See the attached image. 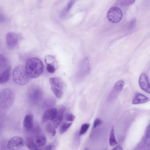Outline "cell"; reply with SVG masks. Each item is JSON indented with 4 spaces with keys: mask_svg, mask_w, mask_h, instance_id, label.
<instances>
[{
    "mask_svg": "<svg viewBox=\"0 0 150 150\" xmlns=\"http://www.w3.org/2000/svg\"><path fill=\"white\" fill-rule=\"evenodd\" d=\"M124 85V81L122 80L118 81L115 84L108 97L110 100L114 99L122 90Z\"/></svg>",
    "mask_w": 150,
    "mask_h": 150,
    "instance_id": "obj_10",
    "label": "cell"
},
{
    "mask_svg": "<svg viewBox=\"0 0 150 150\" xmlns=\"http://www.w3.org/2000/svg\"><path fill=\"white\" fill-rule=\"evenodd\" d=\"M72 124V122L63 123L59 128V133L62 134L65 132L70 127Z\"/></svg>",
    "mask_w": 150,
    "mask_h": 150,
    "instance_id": "obj_23",
    "label": "cell"
},
{
    "mask_svg": "<svg viewBox=\"0 0 150 150\" xmlns=\"http://www.w3.org/2000/svg\"><path fill=\"white\" fill-rule=\"evenodd\" d=\"M23 125L27 131H32L33 128V117L32 115L29 114L25 115L24 119Z\"/></svg>",
    "mask_w": 150,
    "mask_h": 150,
    "instance_id": "obj_13",
    "label": "cell"
},
{
    "mask_svg": "<svg viewBox=\"0 0 150 150\" xmlns=\"http://www.w3.org/2000/svg\"><path fill=\"white\" fill-rule=\"evenodd\" d=\"M55 103V100L52 97L48 98L46 99L43 104V107L45 108H50L54 106Z\"/></svg>",
    "mask_w": 150,
    "mask_h": 150,
    "instance_id": "obj_18",
    "label": "cell"
},
{
    "mask_svg": "<svg viewBox=\"0 0 150 150\" xmlns=\"http://www.w3.org/2000/svg\"><path fill=\"white\" fill-rule=\"evenodd\" d=\"M75 2V0H71L69 1L67 6L61 11L60 14V17L61 18H64L66 16Z\"/></svg>",
    "mask_w": 150,
    "mask_h": 150,
    "instance_id": "obj_17",
    "label": "cell"
},
{
    "mask_svg": "<svg viewBox=\"0 0 150 150\" xmlns=\"http://www.w3.org/2000/svg\"><path fill=\"white\" fill-rule=\"evenodd\" d=\"M135 0H117L116 3L119 6H127L133 4Z\"/></svg>",
    "mask_w": 150,
    "mask_h": 150,
    "instance_id": "obj_22",
    "label": "cell"
},
{
    "mask_svg": "<svg viewBox=\"0 0 150 150\" xmlns=\"http://www.w3.org/2000/svg\"><path fill=\"white\" fill-rule=\"evenodd\" d=\"M89 126L90 124L88 123H85L83 124L79 131V135H81L84 134L88 130Z\"/></svg>",
    "mask_w": 150,
    "mask_h": 150,
    "instance_id": "obj_24",
    "label": "cell"
},
{
    "mask_svg": "<svg viewBox=\"0 0 150 150\" xmlns=\"http://www.w3.org/2000/svg\"><path fill=\"white\" fill-rule=\"evenodd\" d=\"M102 123L101 120L97 118L94 121L93 126V128H95L98 126L100 125Z\"/></svg>",
    "mask_w": 150,
    "mask_h": 150,
    "instance_id": "obj_27",
    "label": "cell"
},
{
    "mask_svg": "<svg viewBox=\"0 0 150 150\" xmlns=\"http://www.w3.org/2000/svg\"><path fill=\"white\" fill-rule=\"evenodd\" d=\"M46 142L45 137L43 135H36L28 138L26 141L27 147L30 149H40L39 147L44 145Z\"/></svg>",
    "mask_w": 150,
    "mask_h": 150,
    "instance_id": "obj_6",
    "label": "cell"
},
{
    "mask_svg": "<svg viewBox=\"0 0 150 150\" xmlns=\"http://www.w3.org/2000/svg\"><path fill=\"white\" fill-rule=\"evenodd\" d=\"M107 16L108 19L110 22L117 23L121 20L122 17V13L119 8L113 6L110 8L108 11Z\"/></svg>",
    "mask_w": 150,
    "mask_h": 150,
    "instance_id": "obj_7",
    "label": "cell"
},
{
    "mask_svg": "<svg viewBox=\"0 0 150 150\" xmlns=\"http://www.w3.org/2000/svg\"><path fill=\"white\" fill-rule=\"evenodd\" d=\"M46 69L47 71L51 73H53L55 71L56 69L53 64H47Z\"/></svg>",
    "mask_w": 150,
    "mask_h": 150,
    "instance_id": "obj_25",
    "label": "cell"
},
{
    "mask_svg": "<svg viewBox=\"0 0 150 150\" xmlns=\"http://www.w3.org/2000/svg\"><path fill=\"white\" fill-rule=\"evenodd\" d=\"M44 96L43 92L41 88L36 85H32L28 88L27 96L31 103L37 105L42 100Z\"/></svg>",
    "mask_w": 150,
    "mask_h": 150,
    "instance_id": "obj_3",
    "label": "cell"
},
{
    "mask_svg": "<svg viewBox=\"0 0 150 150\" xmlns=\"http://www.w3.org/2000/svg\"><path fill=\"white\" fill-rule=\"evenodd\" d=\"M24 144L25 142L22 137L15 136L8 141L7 143V147L9 149H18L23 147Z\"/></svg>",
    "mask_w": 150,
    "mask_h": 150,
    "instance_id": "obj_8",
    "label": "cell"
},
{
    "mask_svg": "<svg viewBox=\"0 0 150 150\" xmlns=\"http://www.w3.org/2000/svg\"><path fill=\"white\" fill-rule=\"evenodd\" d=\"M136 22V19L135 18H133L131 20L129 24V27L130 29H132L133 28Z\"/></svg>",
    "mask_w": 150,
    "mask_h": 150,
    "instance_id": "obj_28",
    "label": "cell"
},
{
    "mask_svg": "<svg viewBox=\"0 0 150 150\" xmlns=\"http://www.w3.org/2000/svg\"><path fill=\"white\" fill-rule=\"evenodd\" d=\"M49 82L51 89L56 96L58 99L61 98L64 93L65 84L61 78L57 77H52L50 78Z\"/></svg>",
    "mask_w": 150,
    "mask_h": 150,
    "instance_id": "obj_5",
    "label": "cell"
},
{
    "mask_svg": "<svg viewBox=\"0 0 150 150\" xmlns=\"http://www.w3.org/2000/svg\"><path fill=\"white\" fill-rule=\"evenodd\" d=\"M6 41L7 45L9 48L11 49L14 48L18 44V36L13 32H9L6 35Z\"/></svg>",
    "mask_w": 150,
    "mask_h": 150,
    "instance_id": "obj_9",
    "label": "cell"
},
{
    "mask_svg": "<svg viewBox=\"0 0 150 150\" xmlns=\"http://www.w3.org/2000/svg\"><path fill=\"white\" fill-rule=\"evenodd\" d=\"M11 68L8 67L0 72V84L6 83L8 81L11 74Z\"/></svg>",
    "mask_w": 150,
    "mask_h": 150,
    "instance_id": "obj_16",
    "label": "cell"
},
{
    "mask_svg": "<svg viewBox=\"0 0 150 150\" xmlns=\"http://www.w3.org/2000/svg\"><path fill=\"white\" fill-rule=\"evenodd\" d=\"M65 107L62 106L57 110V114L55 118L53 120V125L57 128L58 127L63 120Z\"/></svg>",
    "mask_w": 150,
    "mask_h": 150,
    "instance_id": "obj_15",
    "label": "cell"
},
{
    "mask_svg": "<svg viewBox=\"0 0 150 150\" xmlns=\"http://www.w3.org/2000/svg\"><path fill=\"white\" fill-rule=\"evenodd\" d=\"M55 127L54 125L50 122H47L45 126L46 132L51 134L52 137H54L56 134V131Z\"/></svg>",
    "mask_w": 150,
    "mask_h": 150,
    "instance_id": "obj_19",
    "label": "cell"
},
{
    "mask_svg": "<svg viewBox=\"0 0 150 150\" xmlns=\"http://www.w3.org/2000/svg\"><path fill=\"white\" fill-rule=\"evenodd\" d=\"M14 100L13 92L9 88H6L0 92V107L2 109H9L12 105Z\"/></svg>",
    "mask_w": 150,
    "mask_h": 150,
    "instance_id": "obj_4",
    "label": "cell"
},
{
    "mask_svg": "<svg viewBox=\"0 0 150 150\" xmlns=\"http://www.w3.org/2000/svg\"><path fill=\"white\" fill-rule=\"evenodd\" d=\"M6 20V18L4 15L1 13H0V23H3Z\"/></svg>",
    "mask_w": 150,
    "mask_h": 150,
    "instance_id": "obj_29",
    "label": "cell"
},
{
    "mask_svg": "<svg viewBox=\"0 0 150 150\" xmlns=\"http://www.w3.org/2000/svg\"><path fill=\"white\" fill-rule=\"evenodd\" d=\"M75 116L71 113H67L65 116V119L68 121L72 122L74 120Z\"/></svg>",
    "mask_w": 150,
    "mask_h": 150,
    "instance_id": "obj_26",
    "label": "cell"
},
{
    "mask_svg": "<svg viewBox=\"0 0 150 150\" xmlns=\"http://www.w3.org/2000/svg\"><path fill=\"white\" fill-rule=\"evenodd\" d=\"M150 100L149 98L144 95L139 93H136L132 101L133 104H138L146 103Z\"/></svg>",
    "mask_w": 150,
    "mask_h": 150,
    "instance_id": "obj_14",
    "label": "cell"
},
{
    "mask_svg": "<svg viewBox=\"0 0 150 150\" xmlns=\"http://www.w3.org/2000/svg\"><path fill=\"white\" fill-rule=\"evenodd\" d=\"M139 83L140 87L142 90L149 94L150 93V85L147 77L145 74H142L140 76Z\"/></svg>",
    "mask_w": 150,
    "mask_h": 150,
    "instance_id": "obj_12",
    "label": "cell"
},
{
    "mask_svg": "<svg viewBox=\"0 0 150 150\" xmlns=\"http://www.w3.org/2000/svg\"><path fill=\"white\" fill-rule=\"evenodd\" d=\"M53 148V145L52 144H48L47 146H46L44 148V149L45 150H51Z\"/></svg>",
    "mask_w": 150,
    "mask_h": 150,
    "instance_id": "obj_30",
    "label": "cell"
},
{
    "mask_svg": "<svg viewBox=\"0 0 150 150\" xmlns=\"http://www.w3.org/2000/svg\"><path fill=\"white\" fill-rule=\"evenodd\" d=\"M12 77L14 82L21 86L26 85L31 79L26 72L25 67L21 66H17L14 69Z\"/></svg>",
    "mask_w": 150,
    "mask_h": 150,
    "instance_id": "obj_2",
    "label": "cell"
},
{
    "mask_svg": "<svg viewBox=\"0 0 150 150\" xmlns=\"http://www.w3.org/2000/svg\"><path fill=\"white\" fill-rule=\"evenodd\" d=\"M7 63L6 59L5 56L0 54V72L6 69Z\"/></svg>",
    "mask_w": 150,
    "mask_h": 150,
    "instance_id": "obj_21",
    "label": "cell"
},
{
    "mask_svg": "<svg viewBox=\"0 0 150 150\" xmlns=\"http://www.w3.org/2000/svg\"><path fill=\"white\" fill-rule=\"evenodd\" d=\"M109 143L110 145L111 146H114L117 144L115 138L114 128L113 127H112L110 132Z\"/></svg>",
    "mask_w": 150,
    "mask_h": 150,
    "instance_id": "obj_20",
    "label": "cell"
},
{
    "mask_svg": "<svg viewBox=\"0 0 150 150\" xmlns=\"http://www.w3.org/2000/svg\"><path fill=\"white\" fill-rule=\"evenodd\" d=\"M26 72L30 79L36 78L40 76L44 70L42 62L39 59L33 57L27 61L25 67Z\"/></svg>",
    "mask_w": 150,
    "mask_h": 150,
    "instance_id": "obj_1",
    "label": "cell"
},
{
    "mask_svg": "<svg viewBox=\"0 0 150 150\" xmlns=\"http://www.w3.org/2000/svg\"><path fill=\"white\" fill-rule=\"evenodd\" d=\"M57 110L56 108H48L44 112L42 117V121L44 122L48 121H53L56 117Z\"/></svg>",
    "mask_w": 150,
    "mask_h": 150,
    "instance_id": "obj_11",
    "label": "cell"
},
{
    "mask_svg": "<svg viewBox=\"0 0 150 150\" xmlns=\"http://www.w3.org/2000/svg\"><path fill=\"white\" fill-rule=\"evenodd\" d=\"M112 150H123L122 147L120 146H117L114 148Z\"/></svg>",
    "mask_w": 150,
    "mask_h": 150,
    "instance_id": "obj_31",
    "label": "cell"
}]
</instances>
